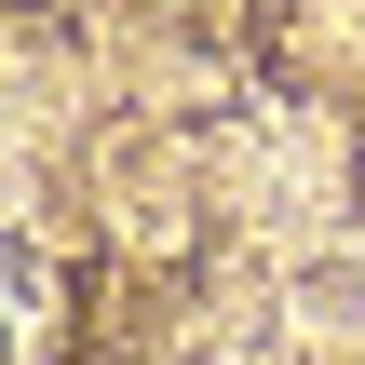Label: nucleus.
Returning <instances> with one entry per match:
<instances>
[{
    "label": "nucleus",
    "instance_id": "1",
    "mask_svg": "<svg viewBox=\"0 0 365 365\" xmlns=\"http://www.w3.org/2000/svg\"><path fill=\"white\" fill-rule=\"evenodd\" d=\"M0 365H14V339H0Z\"/></svg>",
    "mask_w": 365,
    "mask_h": 365
}]
</instances>
